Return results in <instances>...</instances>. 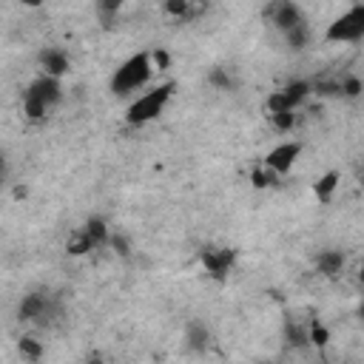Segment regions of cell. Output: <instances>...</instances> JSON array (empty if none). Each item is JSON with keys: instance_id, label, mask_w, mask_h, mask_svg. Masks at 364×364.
Listing matches in <instances>:
<instances>
[{"instance_id": "cell-11", "label": "cell", "mask_w": 364, "mask_h": 364, "mask_svg": "<svg viewBox=\"0 0 364 364\" xmlns=\"http://www.w3.org/2000/svg\"><path fill=\"white\" fill-rule=\"evenodd\" d=\"M80 230H82V236H85V239L94 245V250L111 242V230H108L105 219H100V216H91V219H88V222H85Z\"/></svg>"}, {"instance_id": "cell-23", "label": "cell", "mask_w": 364, "mask_h": 364, "mask_svg": "<svg viewBox=\"0 0 364 364\" xmlns=\"http://www.w3.org/2000/svg\"><path fill=\"white\" fill-rule=\"evenodd\" d=\"M208 80H210V85H216V88H222V91H228V88L233 85V82H230V74H228L225 68H213Z\"/></svg>"}, {"instance_id": "cell-19", "label": "cell", "mask_w": 364, "mask_h": 364, "mask_svg": "<svg viewBox=\"0 0 364 364\" xmlns=\"http://www.w3.org/2000/svg\"><path fill=\"white\" fill-rule=\"evenodd\" d=\"M270 122H273V128H276V131L287 134V131H293V125H296V111H284V114H270Z\"/></svg>"}, {"instance_id": "cell-21", "label": "cell", "mask_w": 364, "mask_h": 364, "mask_svg": "<svg viewBox=\"0 0 364 364\" xmlns=\"http://www.w3.org/2000/svg\"><path fill=\"white\" fill-rule=\"evenodd\" d=\"M287 341H290L293 347H307V344H310V336H307V330L287 324Z\"/></svg>"}, {"instance_id": "cell-20", "label": "cell", "mask_w": 364, "mask_h": 364, "mask_svg": "<svg viewBox=\"0 0 364 364\" xmlns=\"http://www.w3.org/2000/svg\"><path fill=\"white\" fill-rule=\"evenodd\" d=\"M276 182H279V176H276L270 168L253 171V185H256V188H267V185H276Z\"/></svg>"}, {"instance_id": "cell-22", "label": "cell", "mask_w": 364, "mask_h": 364, "mask_svg": "<svg viewBox=\"0 0 364 364\" xmlns=\"http://www.w3.org/2000/svg\"><path fill=\"white\" fill-rule=\"evenodd\" d=\"M162 9H165L168 14H173V17H179V20H182V17H188V11H191V3H188V0H168Z\"/></svg>"}, {"instance_id": "cell-2", "label": "cell", "mask_w": 364, "mask_h": 364, "mask_svg": "<svg viewBox=\"0 0 364 364\" xmlns=\"http://www.w3.org/2000/svg\"><path fill=\"white\" fill-rule=\"evenodd\" d=\"M154 74V60H151V51H136L131 57H125L117 68H114V77H111V91L117 97H128L139 88L148 85Z\"/></svg>"}, {"instance_id": "cell-16", "label": "cell", "mask_w": 364, "mask_h": 364, "mask_svg": "<svg viewBox=\"0 0 364 364\" xmlns=\"http://www.w3.org/2000/svg\"><path fill=\"white\" fill-rule=\"evenodd\" d=\"M284 40H287V46H290L293 51H301V48H307V43H310V26H307V23H301L299 28L287 31V34H284Z\"/></svg>"}, {"instance_id": "cell-3", "label": "cell", "mask_w": 364, "mask_h": 364, "mask_svg": "<svg viewBox=\"0 0 364 364\" xmlns=\"http://www.w3.org/2000/svg\"><path fill=\"white\" fill-rule=\"evenodd\" d=\"M60 97H63V82L57 77L40 74L37 80L28 82V88L23 94V114L31 122H40V119H46V114L51 111V105L60 102Z\"/></svg>"}, {"instance_id": "cell-9", "label": "cell", "mask_w": 364, "mask_h": 364, "mask_svg": "<svg viewBox=\"0 0 364 364\" xmlns=\"http://www.w3.org/2000/svg\"><path fill=\"white\" fill-rule=\"evenodd\" d=\"M46 313H48V299L46 296H40V293L23 296V301H20V318L37 321V318H46Z\"/></svg>"}, {"instance_id": "cell-7", "label": "cell", "mask_w": 364, "mask_h": 364, "mask_svg": "<svg viewBox=\"0 0 364 364\" xmlns=\"http://www.w3.org/2000/svg\"><path fill=\"white\" fill-rule=\"evenodd\" d=\"M233 250H228V247H219V250H202V264H205V270L210 273V276H216V279H225L228 276V270L233 267Z\"/></svg>"}, {"instance_id": "cell-13", "label": "cell", "mask_w": 364, "mask_h": 364, "mask_svg": "<svg viewBox=\"0 0 364 364\" xmlns=\"http://www.w3.org/2000/svg\"><path fill=\"white\" fill-rule=\"evenodd\" d=\"M185 341H188V347H191L193 353H205L208 344H210V330H208L202 321H191V324L185 327Z\"/></svg>"}, {"instance_id": "cell-8", "label": "cell", "mask_w": 364, "mask_h": 364, "mask_svg": "<svg viewBox=\"0 0 364 364\" xmlns=\"http://www.w3.org/2000/svg\"><path fill=\"white\" fill-rule=\"evenodd\" d=\"M40 65H43V74L60 80L63 74H68L71 60H68V54H65L63 48H43V51H40Z\"/></svg>"}, {"instance_id": "cell-6", "label": "cell", "mask_w": 364, "mask_h": 364, "mask_svg": "<svg viewBox=\"0 0 364 364\" xmlns=\"http://www.w3.org/2000/svg\"><path fill=\"white\" fill-rule=\"evenodd\" d=\"M267 17L282 34H287V31L299 28L301 23H307L301 6H296V3H273V6H267Z\"/></svg>"}, {"instance_id": "cell-25", "label": "cell", "mask_w": 364, "mask_h": 364, "mask_svg": "<svg viewBox=\"0 0 364 364\" xmlns=\"http://www.w3.org/2000/svg\"><path fill=\"white\" fill-rule=\"evenodd\" d=\"M151 60H154V68H159V71H165V68L171 65V57H168V51H165V48L151 51Z\"/></svg>"}, {"instance_id": "cell-28", "label": "cell", "mask_w": 364, "mask_h": 364, "mask_svg": "<svg viewBox=\"0 0 364 364\" xmlns=\"http://www.w3.org/2000/svg\"><path fill=\"white\" fill-rule=\"evenodd\" d=\"M358 318L364 321V299H361V304H358Z\"/></svg>"}, {"instance_id": "cell-27", "label": "cell", "mask_w": 364, "mask_h": 364, "mask_svg": "<svg viewBox=\"0 0 364 364\" xmlns=\"http://www.w3.org/2000/svg\"><path fill=\"white\" fill-rule=\"evenodd\" d=\"M358 282H361V284H364V262H361V264H358Z\"/></svg>"}, {"instance_id": "cell-14", "label": "cell", "mask_w": 364, "mask_h": 364, "mask_svg": "<svg viewBox=\"0 0 364 364\" xmlns=\"http://www.w3.org/2000/svg\"><path fill=\"white\" fill-rule=\"evenodd\" d=\"M338 182H341V173H338V171H327V173H321V176L316 179V185H313L316 199H318V202H330L333 193H336V188H338Z\"/></svg>"}, {"instance_id": "cell-15", "label": "cell", "mask_w": 364, "mask_h": 364, "mask_svg": "<svg viewBox=\"0 0 364 364\" xmlns=\"http://www.w3.org/2000/svg\"><path fill=\"white\" fill-rule=\"evenodd\" d=\"M17 350H20V355H23V358H28V361H40V358H43V353H46V347H43L34 336H20Z\"/></svg>"}, {"instance_id": "cell-5", "label": "cell", "mask_w": 364, "mask_h": 364, "mask_svg": "<svg viewBox=\"0 0 364 364\" xmlns=\"http://www.w3.org/2000/svg\"><path fill=\"white\" fill-rule=\"evenodd\" d=\"M299 156H301V142L299 139H284V142L273 145L264 154V168H270L276 176H284V173H290V168L296 165Z\"/></svg>"}, {"instance_id": "cell-12", "label": "cell", "mask_w": 364, "mask_h": 364, "mask_svg": "<svg viewBox=\"0 0 364 364\" xmlns=\"http://www.w3.org/2000/svg\"><path fill=\"white\" fill-rule=\"evenodd\" d=\"M341 267H344V253L341 250H321L318 256H316V270L321 273V276H338L341 273Z\"/></svg>"}, {"instance_id": "cell-4", "label": "cell", "mask_w": 364, "mask_h": 364, "mask_svg": "<svg viewBox=\"0 0 364 364\" xmlns=\"http://www.w3.org/2000/svg\"><path fill=\"white\" fill-rule=\"evenodd\" d=\"M324 40L336 46L364 40V3H353L336 20H330L324 28Z\"/></svg>"}, {"instance_id": "cell-18", "label": "cell", "mask_w": 364, "mask_h": 364, "mask_svg": "<svg viewBox=\"0 0 364 364\" xmlns=\"http://www.w3.org/2000/svg\"><path fill=\"white\" fill-rule=\"evenodd\" d=\"M307 336H310V344H313V347H327V341H330V330H327L321 321H313V324L307 327Z\"/></svg>"}, {"instance_id": "cell-10", "label": "cell", "mask_w": 364, "mask_h": 364, "mask_svg": "<svg viewBox=\"0 0 364 364\" xmlns=\"http://www.w3.org/2000/svg\"><path fill=\"white\" fill-rule=\"evenodd\" d=\"M282 94H284V100L290 102V108L296 111L299 105H304V102L310 100L313 82H307V80H290L287 85H282Z\"/></svg>"}, {"instance_id": "cell-26", "label": "cell", "mask_w": 364, "mask_h": 364, "mask_svg": "<svg viewBox=\"0 0 364 364\" xmlns=\"http://www.w3.org/2000/svg\"><path fill=\"white\" fill-rule=\"evenodd\" d=\"M85 364H105V361H102V355H100V353H91V355L85 358Z\"/></svg>"}, {"instance_id": "cell-24", "label": "cell", "mask_w": 364, "mask_h": 364, "mask_svg": "<svg viewBox=\"0 0 364 364\" xmlns=\"http://www.w3.org/2000/svg\"><path fill=\"white\" fill-rule=\"evenodd\" d=\"M114 250H117V256H122V259H128L131 256V247H128V242L119 236V233H111V242H108Z\"/></svg>"}, {"instance_id": "cell-17", "label": "cell", "mask_w": 364, "mask_h": 364, "mask_svg": "<svg viewBox=\"0 0 364 364\" xmlns=\"http://www.w3.org/2000/svg\"><path fill=\"white\" fill-rule=\"evenodd\" d=\"M338 88H341V97H350V100H355V97L364 91V85H361V80H358L355 74L341 77V80H338Z\"/></svg>"}, {"instance_id": "cell-1", "label": "cell", "mask_w": 364, "mask_h": 364, "mask_svg": "<svg viewBox=\"0 0 364 364\" xmlns=\"http://www.w3.org/2000/svg\"><path fill=\"white\" fill-rule=\"evenodd\" d=\"M173 91H176V82H173V80H165V82H159V85L142 91L136 100L128 102V108H125V122H128V125H148V122L159 119V114L168 108Z\"/></svg>"}]
</instances>
